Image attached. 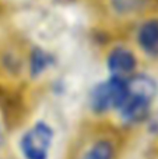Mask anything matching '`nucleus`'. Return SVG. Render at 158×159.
I'll list each match as a JSON object with an SVG mask.
<instances>
[{
  "mask_svg": "<svg viewBox=\"0 0 158 159\" xmlns=\"http://www.w3.org/2000/svg\"><path fill=\"white\" fill-rule=\"evenodd\" d=\"M128 96L119 107V115L126 123H140L146 120L150 107L157 96L158 85L150 75L136 74L126 77Z\"/></svg>",
  "mask_w": 158,
  "mask_h": 159,
  "instance_id": "nucleus-1",
  "label": "nucleus"
},
{
  "mask_svg": "<svg viewBox=\"0 0 158 159\" xmlns=\"http://www.w3.org/2000/svg\"><path fill=\"white\" fill-rule=\"evenodd\" d=\"M55 143V130L49 123L39 120L21 134L18 151L22 159H49Z\"/></svg>",
  "mask_w": 158,
  "mask_h": 159,
  "instance_id": "nucleus-2",
  "label": "nucleus"
},
{
  "mask_svg": "<svg viewBox=\"0 0 158 159\" xmlns=\"http://www.w3.org/2000/svg\"><path fill=\"white\" fill-rule=\"evenodd\" d=\"M128 96L126 77L112 75L106 81L97 84L90 92V109L95 115H104L111 110H119Z\"/></svg>",
  "mask_w": 158,
  "mask_h": 159,
  "instance_id": "nucleus-3",
  "label": "nucleus"
},
{
  "mask_svg": "<svg viewBox=\"0 0 158 159\" xmlns=\"http://www.w3.org/2000/svg\"><path fill=\"white\" fill-rule=\"evenodd\" d=\"M136 64L137 59L133 52L123 46L114 48L106 59L108 70L115 77H129V74L136 69Z\"/></svg>",
  "mask_w": 158,
  "mask_h": 159,
  "instance_id": "nucleus-4",
  "label": "nucleus"
},
{
  "mask_svg": "<svg viewBox=\"0 0 158 159\" xmlns=\"http://www.w3.org/2000/svg\"><path fill=\"white\" fill-rule=\"evenodd\" d=\"M77 159H118V145L111 137H98L81 151Z\"/></svg>",
  "mask_w": 158,
  "mask_h": 159,
  "instance_id": "nucleus-5",
  "label": "nucleus"
},
{
  "mask_svg": "<svg viewBox=\"0 0 158 159\" xmlns=\"http://www.w3.org/2000/svg\"><path fill=\"white\" fill-rule=\"evenodd\" d=\"M139 46L148 56H158V20H148L137 31Z\"/></svg>",
  "mask_w": 158,
  "mask_h": 159,
  "instance_id": "nucleus-6",
  "label": "nucleus"
},
{
  "mask_svg": "<svg viewBox=\"0 0 158 159\" xmlns=\"http://www.w3.org/2000/svg\"><path fill=\"white\" fill-rule=\"evenodd\" d=\"M53 57L52 55L46 53L44 49H36L32 50L31 53V57H30V74L31 77H38L39 74L48 70L50 66L53 64Z\"/></svg>",
  "mask_w": 158,
  "mask_h": 159,
  "instance_id": "nucleus-7",
  "label": "nucleus"
},
{
  "mask_svg": "<svg viewBox=\"0 0 158 159\" xmlns=\"http://www.w3.org/2000/svg\"><path fill=\"white\" fill-rule=\"evenodd\" d=\"M148 0H111V6L115 13L120 16H130L139 13L147 6Z\"/></svg>",
  "mask_w": 158,
  "mask_h": 159,
  "instance_id": "nucleus-8",
  "label": "nucleus"
},
{
  "mask_svg": "<svg viewBox=\"0 0 158 159\" xmlns=\"http://www.w3.org/2000/svg\"><path fill=\"white\" fill-rule=\"evenodd\" d=\"M3 145V131H2V126H0V148Z\"/></svg>",
  "mask_w": 158,
  "mask_h": 159,
  "instance_id": "nucleus-9",
  "label": "nucleus"
}]
</instances>
